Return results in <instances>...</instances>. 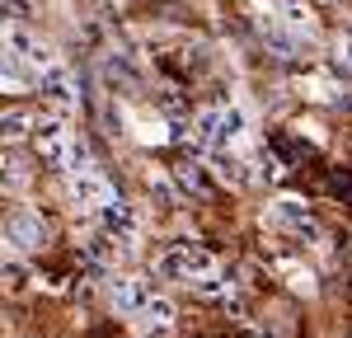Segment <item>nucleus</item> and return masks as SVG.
<instances>
[{
	"mask_svg": "<svg viewBox=\"0 0 352 338\" xmlns=\"http://www.w3.org/2000/svg\"><path fill=\"white\" fill-rule=\"evenodd\" d=\"M33 141H38V155H43V165H47V169H76V150H80V141L71 137V122H66V113H61V109L47 104V109L38 113Z\"/></svg>",
	"mask_w": 352,
	"mask_h": 338,
	"instance_id": "obj_1",
	"label": "nucleus"
},
{
	"mask_svg": "<svg viewBox=\"0 0 352 338\" xmlns=\"http://www.w3.org/2000/svg\"><path fill=\"white\" fill-rule=\"evenodd\" d=\"M217 273V254L202 249V245H169L164 254H155V278L164 282H188L197 286L202 278Z\"/></svg>",
	"mask_w": 352,
	"mask_h": 338,
	"instance_id": "obj_2",
	"label": "nucleus"
},
{
	"mask_svg": "<svg viewBox=\"0 0 352 338\" xmlns=\"http://www.w3.org/2000/svg\"><path fill=\"white\" fill-rule=\"evenodd\" d=\"M99 230H109L118 245H127V249H136V240H141V216H136L132 202H122V197H113V202H104L99 212Z\"/></svg>",
	"mask_w": 352,
	"mask_h": 338,
	"instance_id": "obj_3",
	"label": "nucleus"
},
{
	"mask_svg": "<svg viewBox=\"0 0 352 338\" xmlns=\"http://www.w3.org/2000/svg\"><path fill=\"white\" fill-rule=\"evenodd\" d=\"M263 221L277 225V230H287V235H300V240H320V225H315V216H310V207L296 202V197H277Z\"/></svg>",
	"mask_w": 352,
	"mask_h": 338,
	"instance_id": "obj_4",
	"label": "nucleus"
},
{
	"mask_svg": "<svg viewBox=\"0 0 352 338\" xmlns=\"http://www.w3.org/2000/svg\"><path fill=\"white\" fill-rule=\"evenodd\" d=\"M5 52H10V56H19V61H28V66H33L38 76H43L47 66H56L52 47H47V43H38V38H33V33H28V28L19 24V19L5 28Z\"/></svg>",
	"mask_w": 352,
	"mask_h": 338,
	"instance_id": "obj_5",
	"label": "nucleus"
},
{
	"mask_svg": "<svg viewBox=\"0 0 352 338\" xmlns=\"http://www.w3.org/2000/svg\"><path fill=\"white\" fill-rule=\"evenodd\" d=\"M155 296H160V291H155V282H151V278H118V282H113V310L127 315V319H141L146 306H151Z\"/></svg>",
	"mask_w": 352,
	"mask_h": 338,
	"instance_id": "obj_6",
	"label": "nucleus"
},
{
	"mask_svg": "<svg viewBox=\"0 0 352 338\" xmlns=\"http://www.w3.org/2000/svg\"><path fill=\"white\" fill-rule=\"evenodd\" d=\"M71 197L85 212H99L104 202H113V183L94 165H80V169H71Z\"/></svg>",
	"mask_w": 352,
	"mask_h": 338,
	"instance_id": "obj_7",
	"label": "nucleus"
},
{
	"mask_svg": "<svg viewBox=\"0 0 352 338\" xmlns=\"http://www.w3.org/2000/svg\"><path fill=\"white\" fill-rule=\"evenodd\" d=\"M38 94L52 104V109H61V113H71L76 104H80V89H76V76L56 61V66H47L43 76H38Z\"/></svg>",
	"mask_w": 352,
	"mask_h": 338,
	"instance_id": "obj_8",
	"label": "nucleus"
},
{
	"mask_svg": "<svg viewBox=\"0 0 352 338\" xmlns=\"http://www.w3.org/2000/svg\"><path fill=\"white\" fill-rule=\"evenodd\" d=\"M5 240H10L19 254L43 249V216H38L33 207H14V212L5 216Z\"/></svg>",
	"mask_w": 352,
	"mask_h": 338,
	"instance_id": "obj_9",
	"label": "nucleus"
},
{
	"mask_svg": "<svg viewBox=\"0 0 352 338\" xmlns=\"http://www.w3.org/2000/svg\"><path fill=\"white\" fill-rule=\"evenodd\" d=\"M249 132V113L244 109H221V127H217V150H230L235 141H244Z\"/></svg>",
	"mask_w": 352,
	"mask_h": 338,
	"instance_id": "obj_10",
	"label": "nucleus"
},
{
	"mask_svg": "<svg viewBox=\"0 0 352 338\" xmlns=\"http://www.w3.org/2000/svg\"><path fill=\"white\" fill-rule=\"evenodd\" d=\"M33 127H38V113H28V109H5V122H0V137L10 141H24L33 137Z\"/></svg>",
	"mask_w": 352,
	"mask_h": 338,
	"instance_id": "obj_11",
	"label": "nucleus"
},
{
	"mask_svg": "<svg viewBox=\"0 0 352 338\" xmlns=\"http://www.w3.org/2000/svg\"><path fill=\"white\" fill-rule=\"evenodd\" d=\"M277 19L292 28L296 38H315V19H310V10H300L296 0H282V5H277Z\"/></svg>",
	"mask_w": 352,
	"mask_h": 338,
	"instance_id": "obj_12",
	"label": "nucleus"
},
{
	"mask_svg": "<svg viewBox=\"0 0 352 338\" xmlns=\"http://www.w3.org/2000/svg\"><path fill=\"white\" fill-rule=\"evenodd\" d=\"M141 324H146V329H155V334L174 329V301H169V296H155V301L146 306V315H141Z\"/></svg>",
	"mask_w": 352,
	"mask_h": 338,
	"instance_id": "obj_13",
	"label": "nucleus"
},
{
	"mask_svg": "<svg viewBox=\"0 0 352 338\" xmlns=\"http://www.w3.org/2000/svg\"><path fill=\"white\" fill-rule=\"evenodd\" d=\"M24 286H28V268L19 258H10L5 263V291H24Z\"/></svg>",
	"mask_w": 352,
	"mask_h": 338,
	"instance_id": "obj_14",
	"label": "nucleus"
},
{
	"mask_svg": "<svg viewBox=\"0 0 352 338\" xmlns=\"http://www.w3.org/2000/svg\"><path fill=\"white\" fill-rule=\"evenodd\" d=\"M24 183H28V169H24V160H10V165H5V188H10V193H19Z\"/></svg>",
	"mask_w": 352,
	"mask_h": 338,
	"instance_id": "obj_15",
	"label": "nucleus"
},
{
	"mask_svg": "<svg viewBox=\"0 0 352 338\" xmlns=\"http://www.w3.org/2000/svg\"><path fill=\"white\" fill-rule=\"evenodd\" d=\"M282 273H287V282H292L296 291H315V282H310V273H300L296 263H282Z\"/></svg>",
	"mask_w": 352,
	"mask_h": 338,
	"instance_id": "obj_16",
	"label": "nucleus"
},
{
	"mask_svg": "<svg viewBox=\"0 0 352 338\" xmlns=\"http://www.w3.org/2000/svg\"><path fill=\"white\" fill-rule=\"evenodd\" d=\"M151 193H160V202H164V207H174V202H179V197H174V188H169V179H164V174H151Z\"/></svg>",
	"mask_w": 352,
	"mask_h": 338,
	"instance_id": "obj_17",
	"label": "nucleus"
},
{
	"mask_svg": "<svg viewBox=\"0 0 352 338\" xmlns=\"http://www.w3.org/2000/svg\"><path fill=\"white\" fill-rule=\"evenodd\" d=\"M179 179H184L188 188H197V193L207 188V179H202V174H197V169H192V165H179Z\"/></svg>",
	"mask_w": 352,
	"mask_h": 338,
	"instance_id": "obj_18",
	"label": "nucleus"
},
{
	"mask_svg": "<svg viewBox=\"0 0 352 338\" xmlns=\"http://www.w3.org/2000/svg\"><path fill=\"white\" fill-rule=\"evenodd\" d=\"M338 61L352 71V38H338Z\"/></svg>",
	"mask_w": 352,
	"mask_h": 338,
	"instance_id": "obj_19",
	"label": "nucleus"
}]
</instances>
